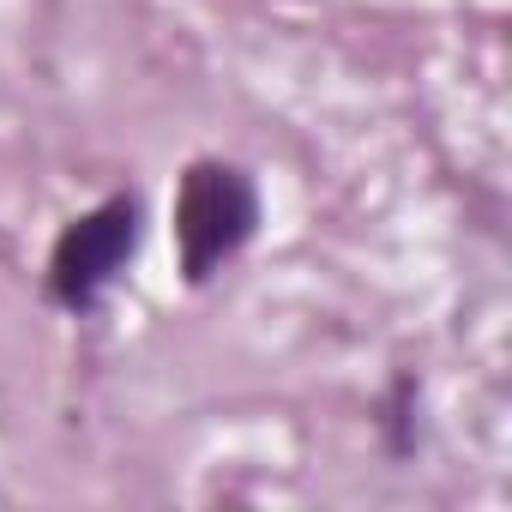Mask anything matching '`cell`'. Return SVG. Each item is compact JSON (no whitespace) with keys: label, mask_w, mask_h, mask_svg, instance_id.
<instances>
[{"label":"cell","mask_w":512,"mask_h":512,"mask_svg":"<svg viewBox=\"0 0 512 512\" xmlns=\"http://www.w3.org/2000/svg\"><path fill=\"white\" fill-rule=\"evenodd\" d=\"M260 235V187L241 163L199 157L175 187V260L181 284H211L235 253Z\"/></svg>","instance_id":"6da1fadb"},{"label":"cell","mask_w":512,"mask_h":512,"mask_svg":"<svg viewBox=\"0 0 512 512\" xmlns=\"http://www.w3.org/2000/svg\"><path fill=\"white\" fill-rule=\"evenodd\" d=\"M139 235H145V205L139 193H109L97 199L91 211H79L55 247H49V302L67 308V314H91L115 278L133 266V253H139Z\"/></svg>","instance_id":"7a4b0ae2"}]
</instances>
